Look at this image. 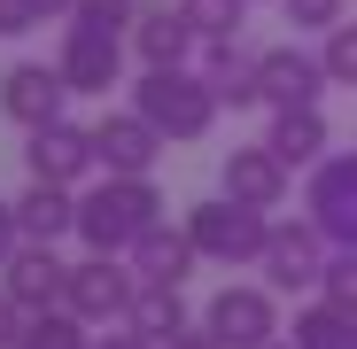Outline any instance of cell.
Listing matches in <instances>:
<instances>
[{"label":"cell","mask_w":357,"mask_h":349,"mask_svg":"<svg viewBox=\"0 0 357 349\" xmlns=\"http://www.w3.org/2000/svg\"><path fill=\"white\" fill-rule=\"evenodd\" d=\"M155 225H163L155 179H116V171H101V187L78 194V241L93 256H132Z\"/></svg>","instance_id":"cell-1"},{"label":"cell","mask_w":357,"mask_h":349,"mask_svg":"<svg viewBox=\"0 0 357 349\" xmlns=\"http://www.w3.org/2000/svg\"><path fill=\"white\" fill-rule=\"evenodd\" d=\"M132 109L148 116V125L163 132V140H202L210 125H218V86L202 78V70H140V86H132Z\"/></svg>","instance_id":"cell-2"},{"label":"cell","mask_w":357,"mask_h":349,"mask_svg":"<svg viewBox=\"0 0 357 349\" xmlns=\"http://www.w3.org/2000/svg\"><path fill=\"white\" fill-rule=\"evenodd\" d=\"M187 233H195V249H202L210 264H264L272 217L249 210V202H233V194H218V202H195V210H187Z\"/></svg>","instance_id":"cell-3"},{"label":"cell","mask_w":357,"mask_h":349,"mask_svg":"<svg viewBox=\"0 0 357 349\" xmlns=\"http://www.w3.org/2000/svg\"><path fill=\"white\" fill-rule=\"evenodd\" d=\"M326 264H334V241L311 225V217H295V225H272V241H264V287L272 295H311V287L326 279Z\"/></svg>","instance_id":"cell-4"},{"label":"cell","mask_w":357,"mask_h":349,"mask_svg":"<svg viewBox=\"0 0 357 349\" xmlns=\"http://www.w3.org/2000/svg\"><path fill=\"white\" fill-rule=\"evenodd\" d=\"M132 295H140L132 256H86V264H70V311L86 326H125L132 318Z\"/></svg>","instance_id":"cell-5"},{"label":"cell","mask_w":357,"mask_h":349,"mask_svg":"<svg viewBox=\"0 0 357 349\" xmlns=\"http://www.w3.org/2000/svg\"><path fill=\"white\" fill-rule=\"evenodd\" d=\"M303 210H311V225L326 233L334 249H357V148H342V155L311 163Z\"/></svg>","instance_id":"cell-6"},{"label":"cell","mask_w":357,"mask_h":349,"mask_svg":"<svg viewBox=\"0 0 357 349\" xmlns=\"http://www.w3.org/2000/svg\"><path fill=\"white\" fill-rule=\"evenodd\" d=\"M257 86H264V109H319V93L334 78H326V63L311 47L280 39V47H257Z\"/></svg>","instance_id":"cell-7"},{"label":"cell","mask_w":357,"mask_h":349,"mask_svg":"<svg viewBox=\"0 0 357 349\" xmlns=\"http://www.w3.org/2000/svg\"><path fill=\"white\" fill-rule=\"evenodd\" d=\"M202 326L225 349H264V341H280V295H272V287H218L210 311H202Z\"/></svg>","instance_id":"cell-8"},{"label":"cell","mask_w":357,"mask_h":349,"mask_svg":"<svg viewBox=\"0 0 357 349\" xmlns=\"http://www.w3.org/2000/svg\"><path fill=\"white\" fill-rule=\"evenodd\" d=\"M24 171H31V179H47V187H78L86 171H101L93 125H70V116L39 125V132H31V148H24Z\"/></svg>","instance_id":"cell-9"},{"label":"cell","mask_w":357,"mask_h":349,"mask_svg":"<svg viewBox=\"0 0 357 349\" xmlns=\"http://www.w3.org/2000/svg\"><path fill=\"white\" fill-rule=\"evenodd\" d=\"M63 101H70L63 63H8V78H0V116H8V125H24V132L54 125V116H63Z\"/></svg>","instance_id":"cell-10"},{"label":"cell","mask_w":357,"mask_h":349,"mask_svg":"<svg viewBox=\"0 0 357 349\" xmlns=\"http://www.w3.org/2000/svg\"><path fill=\"white\" fill-rule=\"evenodd\" d=\"M8 295L24 303V318H47V311H70V264L54 256L47 241H24L16 256H8Z\"/></svg>","instance_id":"cell-11"},{"label":"cell","mask_w":357,"mask_h":349,"mask_svg":"<svg viewBox=\"0 0 357 349\" xmlns=\"http://www.w3.org/2000/svg\"><path fill=\"white\" fill-rule=\"evenodd\" d=\"M93 148H101V171H116V179H148L155 155H163L171 140L148 125L140 109H109L101 125H93Z\"/></svg>","instance_id":"cell-12"},{"label":"cell","mask_w":357,"mask_h":349,"mask_svg":"<svg viewBox=\"0 0 357 349\" xmlns=\"http://www.w3.org/2000/svg\"><path fill=\"white\" fill-rule=\"evenodd\" d=\"M125 47H132V39H116V31H86V24H70L54 63H63L70 93H109V86H125Z\"/></svg>","instance_id":"cell-13"},{"label":"cell","mask_w":357,"mask_h":349,"mask_svg":"<svg viewBox=\"0 0 357 349\" xmlns=\"http://www.w3.org/2000/svg\"><path fill=\"white\" fill-rule=\"evenodd\" d=\"M287 179H295V171L272 155V140H257V148H233V155L218 163V194L249 202V210H280V202H287Z\"/></svg>","instance_id":"cell-14"},{"label":"cell","mask_w":357,"mask_h":349,"mask_svg":"<svg viewBox=\"0 0 357 349\" xmlns=\"http://www.w3.org/2000/svg\"><path fill=\"white\" fill-rule=\"evenodd\" d=\"M202 78L218 86L225 109H264V86H257V54L241 39H202Z\"/></svg>","instance_id":"cell-15"},{"label":"cell","mask_w":357,"mask_h":349,"mask_svg":"<svg viewBox=\"0 0 357 349\" xmlns=\"http://www.w3.org/2000/svg\"><path fill=\"white\" fill-rule=\"evenodd\" d=\"M195 264H202V249H195V233H187V225H155L148 241L132 249V272L155 279V287H187Z\"/></svg>","instance_id":"cell-16"},{"label":"cell","mask_w":357,"mask_h":349,"mask_svg":"<svg viewBox=\"0 0 357 349\" xmlns=\"http://www.w3.org/2000/svg\"><path fill=\"white\" fill-rule=\"evenodd\" d=\"M187 47H195V24L178 16V8H140V24H132L140 70H178V63H187Z\"/></svg>","instance_id":"cell-17"},{"label":"cell","mask_w":357,"mask_h":349,"mask_svg":"<svg viewBox=\"0 0 357 349\" xmlns=\"http://www.w3.org/2000/svg\"><path fill=\"white\" fill-rule=\"evenodd\" d=\"M16 217H24V241H63V233H78V194L70 187H47V179H31L24 187V202H16Z\"/></svg>","instance_id":"cell-18"},{"label":"cell","mask_w":357,"mask_h":349,"mask_svg":"<svg viewBox=\"0 0 357 349\" xmlns=\"http://www.w3.org/2000/svg\"><path fill=\"white\" fill-rule=\"evenodd\" d=\"M272 155L287 171H303V163H326V116L319 109H272Z\"/></svg>","instance_id":"cell-19"},{"label":"cell","mask_w":357,"mask_h":349,"mask_svg":"<svg viewBox=\"0 0 357 349\" xmlns=\"http://www.w3.org/2000/svg\"><path fill=\"white\" fill-rule=\"evenodd\" d=\"M132 334H148L155 349L163 341H178L195 326V311H187V295H178V287H155V279H140V295H132V318H125Z\"/></svg>","instance_id":"cell-20"},{"label":"cell","mask_w":357,"mask_h":349,"mask_svg":"<svg viewBox=\"0 0 357 349\" xmlns=\"http://www.w3.org/2000/svg\"><path fill=\"white\" fill-rule=\"evenodd\" d=\"M287 341H295V349H357V318L319 295L311 311H295V334H287Z\"/></svg>","instance_id":"cell-21"},{"label":"cell","mask_w":357,"mask_h":349,"mask_svg":"<svg viewBox=\"0 0 357 349\" xmlns=\"http://www.w3.org/2000/svg\"><path fill=\"white\" fill-rule=\"evenodd\" d=\"M171 8L195 24V39H241L249 24V0H171Z\"/></svg>","instance_id":"cell-22"},{"label":"cell","mask_w":357,"mask_h":349,"mask_svg":"<svg viewBox=\"0 0 357 349\" xmlns=\"http://www.w3.org/2000/svg\"><path fill=\"white\" fill-rule=\"evenodd\" d=\"M16 349H93V334H86V318L78 311H47V318H31L24 326V341Z\"/></svg>","instance_id":"cell-23"},{"label":"cell","mask_w":357,"mask_h":349,"mask_svg":"<svg viewBox=\"0 0 357 349\" xmlns=\"http://www.w3.org/2000/svg\"><path fill=\"white\" fill-rule=\"evenodd\" d=\"M140 8H148V0H78V8H70V24H86V31H116V39H132Z\"/></svg>","instance_id":"cell-24"},{"label":"cell","mask_w":357,"mask_h":349,"mask_svg":"<svg viewBox=\"0 0 357 349\" xmlns=\"http://www.w3.org/2000/svg\"><path fill=\"white\" fill-rule=\"evenodd\" d=\"M319 63H326V78H334V86H357V24H349V16H342L334 31H326Z\"/></svg>","instance_id":"cell-25"},{"label":"cell","mask_w":357,"mask_h":349,"mask_svg":"<svg viewBox=\"0 0 357 349\" xmlns=\"http://www.w3.org/2000/svg\"><path fill=\"white\" fill-rule=\"evenodd\" d=\"M319 295H326L334 311L357 318V249H334V264H326V279H319Z\"/></svg>","instance_id":"cell-26"},{"label":"cell","mask_w":357,"mask_h":349,"mask_svg":"<svg viewBox=\"0 0 357 349\" xmlns=\"http://www.w3.org/2000/svg\"><path fill=\"white\" fill-rule=\"evenodd\" d=\"M280 8H287L295 31H334V24L349 16V0H280Z\"/></svg>","instance_id":"cell-27"},{"label":"cell","mask_w":357,"mask_h":349,"mask_svg":"<svg viewBox=\"0 0 357 349\" xmlns=\"http://www.w3.org/2000/svg\"><path fill=\"white\" fill-rule=\"evenodd\" d=\"M39 24V8H31V0H0V39H24Z\"/></svg>","instance_id":"cell-28"},{"label":"cell","mask_w":357,"mask_h":349,"mask_svg":"<svg viewBox=\"0 0 357 349\" xmlns=\"http://www.w3.org/2000/svg\"><path fill=\"white\" fill-rule=\"evenodd\" d=\"M24 326H31V318H24V303L0 287V349H16V341H24Z\"/></svg>","instance_id":"cell-29"},{"label":"cell","mask_w":357,"mask_h":349,"mask_svg":"<svg viewBox=\"0 0 357 349\" xmlns=\"http://www.w3.org/2000/svg\"><path fill=\"white\" fill-rule=\"evenodd\" d=\"M16 249H24V217H16V202H0V272H8Z\"/></svg>","instance_id":"cell-30"},{"label":"cell","mask_w":357,"mask_h":349,"mask_svg":"<svg viewBox=\"0 0 357 349\" xmlns=\"http://www.w3.org/2000/svg\"><path fill=\"white\" fill-rule=\"evenodd\" d=\"M93 349H155V341L132 334V326H116V334H93Z\"/></svg>","instance_id":"cell-31"},{"label":"cell","mask_w":357,"mask_h":349,"mask_svg":"<svg viewBox=\"0 0 357 349\" xmlns=\"http://www.w3.org/2000/svg\"><path fill=\"white\" fill-rule=\"evenodd\" d=\"M163 349H225L210 326H187V334H178V341H163Z\"/></svg>","instance_id":"cell-32"},{"label":"cell","mask_w":357,"mask_h":349,"mask_svg":"<svg viewBox=\"0 0 357 349\" xmlns=\"http://www.w3.org/2000/svg\"><path fill=\"white\" fill-rule=\"evenodd\" d=\"M31 8H39V24H54V16L70 24V8H78V0H31Z\"/></svg>","instance_id":"cell-33"},{"label":"cell","mask_w":357,"mask_h":349,"mask_svg":"<svg viewBox=\"0 0 357 349\" xmlns=\"http://www.w3.org/2000/svg\"><path fill=\"white\" fill-rule=\"evenodd\" d=\"M264 349H295V341H264Z\"/></svg>","instance_id":"cell-34"}]
</instances>
